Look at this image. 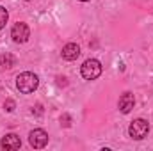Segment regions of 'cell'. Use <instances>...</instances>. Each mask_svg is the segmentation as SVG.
<instances>
[{
	"label": "cell",
	"instance_id": "cell-13",
	"mask_svg": "<svg viewBox=\"0 0 153 151\" xmlns=\"http://www.w3.org/2000/svg\"><path fill=\"white\" fill-rule=\"evenodd\" d=\"M32 112H36V114H43V107H41V105H36V110L32 109Z\"/></svg>",
	"mask_w": 153,
	"mask_h": 151
},
{
	"label": "cell",
	"instance_id": "cell-10",
	"mask_svg": "<svg viewBox=\"0 0 153 151\" xmlns=\"http://www.w3.org/2000/svg\"><path fill=\"white\" fill-rule=\"evenodd\" d=\"M7 20H9V13H7V9H5V7H2V5H0V29H4V27H5Z\"/></svg>",
	"mask_w": 153,
	"mask_h": 151
},
{
	"label": "cell",
	"instance_id": "cell-7",
	"mask_svg": "<svg viewBox=\"0 0 153 151\" xmlns=\"http://www.w3.org/2000/svg\"><path fill=\"white\" fill-rule=\"evenodd\" d=\"M135 105V98L132 93H123L121 98H119V110L123 114H128Z\"/></svg>",
	"mask_w": 153,
	"mask_h": 151
},
{
	"label": "cell",
	"instance_id": "cell-6",
	"mask_svg": "<svg viewBox=\"0 0 153 151\" xmlns=\"http://www.w3.org/2000/svg\"><path fill=\"white\" fill-rule=\"evenodd\" d=\"M22 146V141L16 133H7L2 141H0V148L2 150H9V151H14V150H20Z\"/></svg>",
	"mask_w": 153,
	"mask_h": 151
},
{
	"label": "cell",
	"instance_id": "cell-12",
	"mask_svg": "<svg viewBox=\"0 0 153 151\" xmlns=\"http://www.w3.org/2000/svg\"><path fill=\"white\" fill-rule=\"evenodd\" d=\"M70 121H71V119H70L68 114H64V115L61 117V124H64V126H70Z\"/></svg>",
	"mask_w": 153,
	"mask_h": 151
},
{
	"label": "cell",
	"instance_id": "cell-1",
	"mask_svg": "<svg viewBox=\"0 0 153 151\" xmlns=\"http://www.w3.org/2000/svg\"><path fill=\"white\" fill-rule=\"evenodd\" d=\"M38 85H39V78L30 71H23V73H20L16 76V87H18V91L22 94L34 93L38 89Z\"/></svg>",
	"mask_w": 153,
	"mask_h": 151
},
{
	"label": "cell",
	"instance_id": "cell-11",
	"mask_svg": "<svg viewBox=\"0 0 153 151\" xmlns=\"http://www.w3.org/2000/svg\"><path fill=\"white\" fill-rule=\"evenodd\" d=\"M4 109L7 110V112H13L14 110V101L9 98V100H5V103H4Z\"/></svg>",
	"mask_w": 153,
	"mask_h": 151
},
{
	"label": "cell",
	"instance_id": "cell-14",
	"mask_svg": "<svg viewBox=\"0 0 153 151\" xmlns=\"http://www.w3.org/2000/svg\"><path fill=\"white\" fill-rule=\"evenodd\" d=\"M80 2H89V0H80Z\"/></svg>",
	"mask_w": 153,
	"mask_h": 151
},
{
	"label": "cell",
	"instance_id": "cell-8",
	"mask_svg": "<svg viewBox=\"0 0 153 151\" xmlns=\"http://www.w3.org/2000/svg\"><path fill=\"white\" fill-rule=\"evenodd\" d=\"M61 55H62V59H66V61H75L76 57L80 55V46H78L76 43H68V44L62 48Z\"/></svg>",
	"mask_w": 153,
	"mask_h": 151
},
{
	"label": "cell",
	"instance_id": "cell-2",
	"mask_svg": "<svg viewBox=\"0 0 153 151\" xmlns=\"http://www.w3.org/2000/svg\"><path fill=\"white\" fill-rule=\"evenodd\" d=\"M148 132H150V123H148L146 119L139 117V119H135V121H132V123H130L128 133H130V137H132V139L141 141V139H144V137L148 135Z\"/></svg>",
	"mask_w": 153,
	"mask_h": 151
},
{
	"label": "cell",
	"instance_id": "cell-3",
	"mask_svg": "<svg viewBox=\"0 0 153 151\" xmlns=\"http://www.w3.org/2000/svg\"><path fill=\"white\" fill-rule=\"evenodd\" d=\"M80 73H82V76H84L85 80H96L98 76L102 75V64H100V61H96V59H87V61L82 64Z\"/></svg>",
	"mask_w": 153,
	"mask_h": 151
},
{
	"label": "cell",
	"instance_id": "cell-4",
	"mask_svg": "<svg viewBox=\"0 0 153 151\" xmlns=\"http://www.w3.org/2000/svg\"><path fill=\"white\" fill-rule=\"evenodd\" d=\"M11 38H13L14 43H27L29 38H30V29H29V25H27V23H22V21L14 23L13 29H11Z\"/></svg>",
	"mask_w": 153,
	"mask_h": 151
},
{
	"label": "cell",
	"instance_id": "cell-5",
	"mask_svg": "<svg viewBox=\"0 0 153 151\" xmlns=\"http://www.w3.org/2000/svg\"><path fill=\"white\" fill-rule=\"evenodd\" d=\"M29 142H30V146L34 150H41V148H45L48 144V133L45 130H41V128H36V130H32L29 133Z\"/></svg>",
	"mask_w": 153,
	"mask_h": 151
},
{
	"label": "cell",
	"instance_id": "cell-9",
	"mask_svg": "<svg viewBox=\"0 0 153 151\" xmlns=\"http://www.w3.org/2000/svg\"><path fill=\"white\" fill-rule=\"evenodd\" d=\"M14 64H16V59H14L11 53H2V55H0V66H2L4 70H11Z\"/></svg>",
	"mask_w": 153,
	"mask_h": 151
}]
</instances>
